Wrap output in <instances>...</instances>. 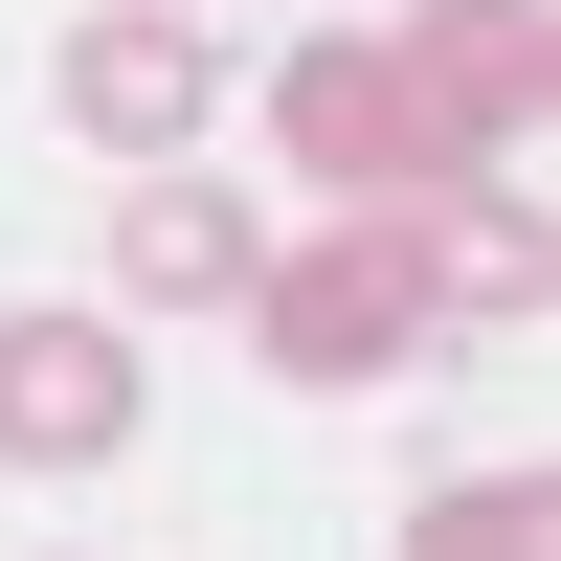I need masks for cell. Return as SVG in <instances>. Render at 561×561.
<instances>
[{
  "instance_id": "6da1fadb",
  "label": "cell",
  "mask_w": 561,
  "mask_h": 561,
  "mask_svg": "<svg viewBox=\"0 0 561 561\" xmlns=\"http://www.w3.org/2000/svg\"><path fill=\"white\" fill-rule=\"evenodd\" d=\"M270 135H293V180H314L337 225H427V203H472V180H494L472 135L404 90V45H359V23H314L293 68H270Z\"/></svg>"
},
{
  "instance_id": "7a4b0ae2",
  "label": "cell",
  "mask_w": 561,
  "mask_h": 561,
  "mask_svg": "<svg viewBox=\"0 0 561 561\" xmlns=\"http://www.w3.org/2000/svg\"><path fill=\"white\" fill-rule=\"evenodd\" d=\"M248 337H270L293 404L404 382V359H427V225H314V248H270L248 270Z\"/></svg>"
},
{
  "instance_id": "3957f363",
  "label": "cell",
  "mask_w": 561,
  "mask_h": 561,
  "mask_svg": "<svg viewBox=\"0 0 561 561\" xmlns=\"http://www.w3.org/2000/svg\"><path fill=\"white\" fill-rule=\"evenodd\" d=\"M135 449V314H0V472H113Z\"/></svg>"
},
{
  "instance_id": "277c9868",
  "label": "cell",
  "mask_w": 561,
  "mask_h": 561,
  "mask_svg": "<svg viewBox=\"0 0 561 561\" xmlns=\"http://www.w3.org/2000/svg\"><path fill=\"white\" fill-rule=\"evenodd\" d=\"M203 113H225V45L203 23H158V0H113V23H68V135L90 158H203Z\"/></svg>"
},
{
  "instance_id": "5b68a950",
  "label": "cell",
  "mask_w": 561,
  "mask_h": 561,
  "mask_svg": "<svg viewBox=\"0 0 561 561\" xmlns=\"http://www.w3.org/2000/svg\"><path fill=\"white\" fill-rule=\"evenodd\" d=\"M382 45H404V90H427L472 158H517L561 113V0H427V23H382Z\"/></svg>"
},
{
  "instance_id": "8992f818",
  "label": "cell",
  "mask_w": 561,
  "mask_h": 561,
  "mask_svg": "<svg viewBox=\"0 0 561 561\" xmlns=\"http://www.w3.org/2000/svg\"><path fill=\"white\" fill-rule=\"evenodd\" d=\"M248 270H270V248H248V203H225V180L158 158V180L113 203V314H248Z\"/></svg>"
},
{
  "instance_id": "52a82bcc",
  "label": "cell",
  "mask_w": 561,
  "mask_h": 561,
  "mask_svg": "<svg viewBox=\"0 0 561 561\" xmlns=\"http://www.w3.org/2000/svg\"><path fill=\"white\" fill-rule=\"evenodd\" d=\"M539 293H561V225L539 203H427V314H494V337H539Z\"/></svg>"
},
{
  "instance_id": "ba28073f",
  "label": "cell",
  "mask_w": 561,
  "mask_h": 561,
  "mask_svg": "<svg viewBox=\"0 0 561 561\" xmlns=\"http://www.w3.org/2000/svg\"><path fill=\"white\" fill-rule=\"evenodd\" d=\"M404 561H561V472H449V494H404Z\"/></svg>"
}]
</instances>
